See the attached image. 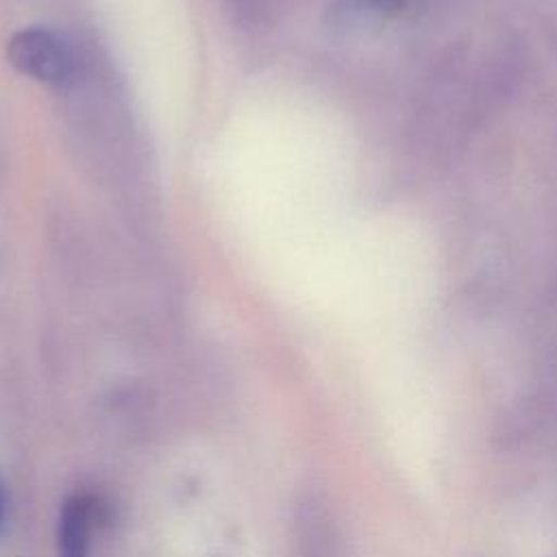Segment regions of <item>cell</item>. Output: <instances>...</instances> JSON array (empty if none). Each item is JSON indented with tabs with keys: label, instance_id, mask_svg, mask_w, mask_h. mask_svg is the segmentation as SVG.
I'll return each instance as SVG.
<instances>
[{
	"label": "cell",
	"instance_id": "cell-3",
	"mask_svg": "<svg viewBox=\"0 0 557 557\" xmlns=\"http://www.w3.org/2000/svg\"><path fill=\"white\" fill-rule=\"evenodd\" d=\"M107 522L104 500L94 492L70 494L57 520L59 557H94Z\"/></svg>",
	"mask_w": 557,
	"mask_h": 557
},
{
	"label": "cell",
	"instance_id": "cell-2",
	"mask_svg": "<svg viewBox=\"0 0 557 557\" xmlns=\"http://www.w3.org/2000/svg\"><path fill=\"white\" fill-rule=\"evenodd\" d=\"M11 65L39 83L61 85L72 74V52L52 30L30 26L17 30L7 44Z\"/></svg>",
	"mask_w": 557,
	"mask_h": 557
},
{
	"label": "cell",
	"instance_id": "cell-5",
	"mask_svg": "<svg viewBox=\"0 0 557 557\" xmlns=\"http://www.w3.org/2000/svg\"><path fill=\"white\" fill-rule=\"evenodd\" d=\"M2 522H4V498H2V490H0V529H2Z\"/></svg>",
	"mask_w": 557,
	"mask_h": 557
},
{
	"label": "cell",
	"instance_id": "cell-4",
	"mask_svg": "<svg viewBox=\"0 0 557 557\" xmlns=\"http://www.w3.org/2000/svg\"><path fill=\"white\" fill-rule=\"evenodd\" d=\"M379 9H398L403 0H372Z\"/></svg>",
	"mask_w": 557,
	"mask_h": 557
},
{
	"label": "cell",
	"instance_id": "cell-1",
	"mask_svg": "<svg viewBox=\"0 0 557 557\" xmlns=\"http://www.w3.org/2000/svg\"><path fill=\"white\" fill-rule=\"evenodd\" d=\"M292 557H344L346 537L333 498L320 485H305L289 507Z\"/></svg>",
	"mask_w": 557,
	"mask_h": 557
}]
</instances>
